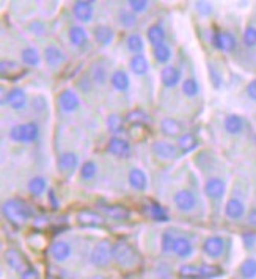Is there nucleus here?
Listing matches in <instances>:
<instances>
[{
	"mask_svg": "<svg viewBox=\"0 0 256 279\" xmlns=\"http://www.w3.org/2000/svg\"><path fill=\"white\" fill-rule=\"evenodd\" d=\"M4 217L14 226H22L26 224L32 217V209L19 198H10L2 206Z\"/></svg>",
	"mask_w": 256,
	"mask_h": 279,
	"instance_id": "1",
	"label": "nucleus"
},
{
	"mask_svg": "<svg viewBox=\"0 0 256 279\" xmlns=\"http://www.w3.org/2000/svg\"><path fill=\"white\" fill-rule=\"evenodd\" d=\"M8 135H10V140H13L16 143L30 144L39 138V125L33 121L20 122V124H16L10 129Z\"/></svg>",
	"mask_w": 256,
	"mask_h": 279,
	"instance_id": "2",
	"label": "nucleus"
},
{
	"mask_svg": "<svg viewBox=\"0 0 256 279\" xmlns=\"http://www.w3.org/2000/svg\"><path fill=\"white\" fill-rule=\"evenodd\" d=\"M112 254L113 261L124 268H131L137 262V254L134 248L126 242H117L115 245H112Z\"/></svg>",
	"mask_w": 256,
	"mask_h": 279,
	"instance_id": "3",
	"label": "nucleus"
},
{
	"mask_svg": "<svg viewBox=\"0 0 256 279\" xmlns=\"http://www.w3.org/2000/svg\"><path fill=\"white\" fill-rule=\"evenodd\" d=\"M211 42L217 50L225 52V54H231L238 49V39L231 32L228 30H217L212 33L211 36Z\"/></svg>",
	"mask_w": 256,
	"mask_h": 279,
	"instance_id": "4",
	"label": "nucleus"
},
{
	"mask_svg": "<svg viewBox=\"0 0 256 279\" xmlns=\"http://www.w3.org/2000/svg\"><path fill=\"white\" fill-rule=\"evenodd\" d=\"M112 259H113L112 246L107 240H102L93 246L91 254H90V261L95 267H99V268L107 267Z\"/></svg>",
	"mask_w": 256,
	"mask_h": 279,
	"instance_id": "5",
	"label": "nucleus"
},
{
	"mask_svg": "<svg viewBox=\"0 0 256 279\" xmlns=\"http://www.w3.org/2000/svg\"><path fill=\"white\" fill-rule=\"evenodd\" d=\"M79 168V156L73 151H66V153H61L57 157V169L58 173L69 179Z\"/></svg>",
	"mask_w": 256,
	"mask_h": 279,
	"instance_id": "6",
	"label": "nucleus"
},
{
	"mask_svg": "<svg viewBox=\"0 0 256 279\" xmlns=\"http://www.w3.org/2000/svg\"><path fill=\"white\" fill-rule=\"evenodd\" d=\"M57 105L63 113H76L80 107V97L73 88H65L57 96Z\"/></svg>",
	"mask_w": 256,
	"mask_h": 279,
	"instance_id": "7",
	"label": "nucleus"
},
{
	"mask_svg": "<svg viewBox=\"0 0 256 279\" xmlns=\"http://www.w3.org/2000/svg\"><path fill=\"white\" fill-rule=\"evenodd\" d=\"M173 206L178 212L189 213L197 207V196L194 191H190L187 188L178 190L173 195Z\"/></svg>",
	"mask_w": 256,
	"mask_h": 279,
	"instance_id": "8",
	"label": "nucleus"
},
{
	"mask_svg": "<svg viewBox=\"0 0 256 279\" xmlns=\"http://www.w3.org/2000/svg\"><path fill=\"white\" fill-rule=\"evenodd\" d=\"M105 151L117 159H127L132 153L131 143L123 137H110L105 146Z\"/></svg>",
	"mask_w": 256,
	"mask_h": 279,
	"instance_id": "9",
	"label": "nucleus"
},
{
	"mask_svg": "<svg viewBox=\"0 0 256 279\" xmlns=\"http://www.w3.org/2000/svg\"><path fill=\"white\" fill-rule=\"evenodd\" d=\"M4 104L7 107H10L11 110H16V112L24 110L27 107V104H29L26 90L19 88V87H14V88L8 90L5 97H4Z\"/></svg>",
	"mask_w": 256,
	"mask_h": 279,
	"instance_id": "10",
	"label": "nucleus"
},
{
	"mask_svg": "<svg viewBox=\"0 0 256 279\" xmlns=\"http://www.w3.org/2000/svg\"><path fill=\"white\" fill-rule=\"evenodd\" d=\"M225 217L231 221H239L245 217V202L238 195H232L226 199Z\"/></svg>",
	"mask_w": 256,
	"mask_h": 279,
	"instance_id": "11",
	"label": "nucleus"
},
{
	"mask_svg": "<svg viewBox=\"0 0 256 279\" xmlns=\"http://www.w3.org/2000/svg\"><path fill=\"white\" fill-rule=\"evenodd\" d=\"M151 151L160 160H173L178 157L179 149L176 144L170 143L167 140H157L151 144Z\"/></svg>",
	"mask_w": 256,
	"mask_h": 279,
	"instance_id": "12",
	"label": "nucleus"
},
{
	"mask_svg": "<svg viewBox=\"0 0 256 279\" xmlns=\"http://www.w3.org/2000/svg\"><path fill=\"white\" fill-rule=\"evenodd\" d=\"M204 195L212 201H220L226 193V184L222 177H209L204 182Z\"/></svg>",
	"mask_w": 256,
	"mask_h": 279,
	"instance_id": "13",
	"label": "nucleus"
},
{
	"mask_svg": "<svg viewBox=\"0 0 256 279\" xmlns=\"http://www.w3.org/2000/svg\"><path fill=\"white\" fill-rule=\"evenodd\" d=\"M160 83L165 88H175L182 83V72L175 64H167L160 71Z\"/></svg>",
	"mask_w": 256,
	"mask_h": 279,
	"instance_id": "14",
	"label": "nucleus"
},
{
	"mask_svg": "<svg viewBox=\"0 0 256 279\" xmlns=\"http://www.w3.org/2000/svg\"><path fill=\"white\" fill-rule=\"evenodd\" d=\"M225 251V240L220 235H211L203 243V252L211 257V259H217Z\"/></svg>",
	"mask_w": 256,
	"mask_h": 279,
	"instance_id": "15",
	"label": "nucleus"
},
{
	"mask_svg": "<svg viewBox=\"0 0 256 279\" xmlns=\"http://www.w3.org/2000/svg\"><path fill=\"white\" fill-rule=\"evenodd\" d=\"M42 55H44V61L51 69H58L66 63V54L58 46H48Z\"/></svg>",
	"mask_w": 256,
	"mask_h": 279,
	"instance_id": "16",
	"label": "nucleus"
},
{
	"mask_svg": "<svg viewBox=\"0 0 256 279\" xmlns=\"http://www.w3.org/2000/svg\"><path fill=\"white\" fill-rule=\"evenodd\" d=\"M73 14L74 17L82 24H88L93 19L95 14V7L93 2H85V0H77L73 4Z\"/></svg>",
	"mask_w": 256,
	"mask_h": 279,
	"instance_id": "17",
	"label": "nucleus"
},
{
	"mask_svg": "<svg viewBox=\"0 0 256 279\" xmlns=\"http://www.w3.org/2000/svg\"><path fill=\"white\" fill-rule=\"evenodd\" d=\"M49 254L55 262H65L68 261L71 254H73V248L68 242L65 240H57L51 245L49 248Z\"/></svg>",
	"mask_w": 256,
	"mask_h": 279,
	"instance_id": "18",
	"label": "nucleus"
},
{
	"mask_svg": "<svg viewBox=\"0 0 256 279\" xmlns=\"http://www.w3.org/2000/svg\"><path fill=\"white\" fill-rule=\"evenodd\" d=\"M93 38L98 42L99 46L105 47V46H110L113 39H115V30L110 26H105V24H99L93 29Z\"/></svg>",
	"mask_w": 256,
	"mask_h": 279,
	"instance_id": "19",
	"label": "nucleus"
},
{
	"mask_svg": "<svg viewBox=\"0 0 256 279\" xmlns=\"http://www.w3.org/2000/svg\"><path fill=\"white\" fill-rule=\"evenodd\" d=\"M5 262L13 271H17V273H24L29 268L24 256L20 254L17 249H13V248L5 251Z\"/></svg>",
	"mask_w": 256,
	"mask_h": 279,
	"instance_id": "20",
	"label": "nucleus"
},
{
	"mask_svg": "<svg viewBox=\"0 0 256 279\" xmlns=\"http://www.w3.org/2000/svg\"><path fill=\"white\" fill-rule=\"evenodd\" d=\"M127 182H129L131 188L135 191H146L148 188V176L145 171L140 168H131L129 174H127Z\"/></svg>",
	"mask_w": 256,
	"mask_h": 279,
	"instance_id": "21",
	"label": "nucleus"
},
{
	"mask_svg": "<svg viewBox=\"0 0 256 279\" xmlns=\"http://www.w3.org/2000/svg\"><path fill=\"white\" fill-rule=\"evenodd\" d=\"M77 221L85 227H99L104 224V217L95 210H82L77 213Z\"/></svg>",
	"mask_w": 256,
	"mask_h": 279,
	"instance_id": "22",
	"label": "nucleus"
},
{
	"mask_svg": "<svg viewBox=\"0 0 256 279\" xmlns=\"http://www.w3.org/2000/svg\"><path fill=\"white\" fill-rule=\"evenodd\" d=\"M110 85L113 87V90L126 93L131 88V77L124 69H115L110 75Z\"/></svg>",
	"mask_w": 256,
	"mask_h": 279,
	"instance_id": "23",
	"label": "nucleus"
},
{
	"mask_svg": "<svg viewBox=\"0 0 256 279\" xmlns=\"http://www.w3.org/2000/svg\"><path fill=\"white\" fill-rule=\"evenodd\" d=\"M88 32L82 26H73L68 30V39L74 47H85L88 44Z\"/></svg>",
	"mask_w": 256,
	"mask_h": 279,
	"instance_id": "24",
	"label": "nucleus"
},
{
	"mask_svg": "<svg viewBox=\"0 0 256 279\" xmlns=\"http://www.w3.org/2000/svg\"><path fill=\"white\" fill-rule=\"evenodd\" d=\"M146 38H148V42L151 44L153 47L156 46H160L165 42V38H167V33H165V29L160 22L157 24H153L148 27V32H146Z\"/></svg>",
	"mask_w": 256,
	"mask_h": 279,
	"instance_id": "25",
	"label": "nucleus"
},
{
	"mask_svg": "<svg viewBox=\"0 0 256 279\" xmlns=\"http://www.w3.org/2000/svg\"><path fill=\"white\" fill-rule=\"evenodd\" d=\"M173 252L181 257V259H187L192 254H194V245L192 242L184 237V235H176V240H175V245H173Z\"/></svg>",
	"mask_w": 256,
	"mask_h": 279,
	"instance_id": "26",
	"label": "nucleus"
},
{
	"mask_svg": "<svg viewBox=\"0 0 256 279\" xmlns=\"http://www.w3.org/2000/svg\"><path fill=\"white\" fill-rule=\"evenodd\" d=\"M223 127L229 135H241L244 132L245 122L239 115H228L223 121Z\"/></svg>",
	"mask_w": 256,
	"mask_h": 279,
	"instance_id": "27",
	"label": "nucleus"
},
{
	"mask_svg": "<svg viewBox=\"0 0 256 279\" xmlns=\"http://www.w3.org/2000/svg\"><path fill=\"white\" fill-rule=\"evenodd\" d=\"M90 77L93 80L95 85H98V87H104L105 83H107L109 79V72H107V68L104 66V64H101L99 61H95L91 64V68H90Z\"/></svg>",
	"mask_w": 256,
	"mask_h": 279,
	"instance_id": "28",
	"label": "nucleus"
},
{
	"mask_svg": "<svg viewBox=\"0 0 256 279\" xmlns=\"http://www.w3.org/2000/svg\"><path fill=\"white\" fill-rule=\"evenodd\" d=\"M160 132L167 137H181L182 135V125L175 118H164L160 121Z\"/></svg>",
	"mask_w": 256,
	"mask_h": 279,
	"instance_id": "29",
	"label": "nucleus"
},
{
	"mask_svg": "<svg viewBox=\"0 0 256 279\" xmlns=\"http://www.w3.org/2000/svg\"><path fill=\"white\" fill-rule=\"evenodd\" d=\"M129 69L132 74L135 75H145L149 71V61L148 58L142 54V55H132L129 60Z\"/></svg>",
	"mask_w": 256,
	"mask_h": 279,
	"instance_id": "30",
	"label": "nucleus"
},
{
	"mask_svg": "<svg viewBox=\"0 0 256 279\" xmlns=\"http://www.w3.org/2000/svg\"><path fill=\"white\" fill-rule=\"evenodd\" d=\"M176 146H178V149H179V153L189 154V153L194 151V149H197L198 140H197V137H195L194 134L185 132V134H182L181 137H178Z\"/></svg>",
	"mask_w": 256,
	"mask_h": 279,
	"instance_id": "31",
	"label": "nucleus"
},
{
	"mask_svg": "<svg viewBox=\"0 0 256 279\" xmlns=\"http://www.w3.org/2000/svg\"><path fill=\"white\" fill-rule=\"evenodd\" d=\"M20 61H22L26 66L36 68V66H39V63H41V55H39L36 47L27 46V47H24L22 50H20Z\"/></svg>",
	"mask_w": 256,
	"mask_h": 279,
	"instance_id": "32",
	"label": "nucleus"
},
{
	"mask_svg": "<svg viewBox=\"0 0 256 279\" xmlns=\"http://www.w3.org/2000/svg\"><path fill=\"white\" fill-rule=\"evenodd\" d=\"M126 47L129 50L132 55H142L143 49H145V41L142 38L140 33L134 32V33H129L126 38Z\"/></svg>",
	"mask_w": 256,
	"mask_h": 279,
	"instance_id": "33",
	"label": "nucleus"
},
{
	"mask_svg": "<svg viewBox=\"0 0 256 279\" xmlns=\"http://www.w3.org/2000/svg\"><path fill=\"white\" fill-rule=\"evenodd\" d=\"M102 212L109 218L117 220V221H124V220H127V218L131 217V212L127 210L124 206H104Z\"/></svg>",
	"mask_w": 256,
	"mask_h": 279,
	"instance_id": "34",
	"label": "nucleus"
},
{
	"mask_svg": "<svg viewBox=\"0 0 256 279\" xmlns=\"http://www.w3.org/2000/svg\"><path fill=\"white\" fill-rule=\"evenodd\" d=\"M98 176V163L95 160H87L79 168V177L82 182H90Z\"/></svg>",
	"mask_w": 256,
	"mask_h": 279,
	"instance_id": "35",
	"label": "nucleus"
},
{
	"mask_svg": "<svg viewBox=\"0 0 256 279\" xmlns=\"http://www.w3.org/2000/svg\"><path fill=\"white\" fill-rule=\"evenodd\" d=\"M117 20H118V24H120L123 29H132V27H135L138 17H137V14H135L134 11H131L129 8H123V10L118 11Z\"/></svg>",
	"mask_w": 256,
	"mask_h": 279,
	"instance_id": "36",
	"label": "nucleus"
},
{
	"mask_svg": "<svg viewBox=\"0 0 256 279\" xmlns=\"http://www.w3.org/2000/svg\"><path fill=\"white\" fill-rule=\"evenodd\" d=\"M27 190L32 196H41L42 193L48 190V181L42 176H35L29 181L27 184Z\"/></svg>",
	"mask_w": 256,
	"mask_h": 279,
	"instance_id": "37",
	"label": "nucleus"
},
{
	"mask_svg": "<svg viewBox=\"0 0 256 279\" xmlns=\"http://www.w3.org/2000/svg\"><path fill=\"white\" fill-rule=\"evenodd\" d=\"M146 210H148L149 217H151L153 220H156V221H168V213H167V210L159 202L149 199L146 202Z\"/></svg>",
	"mask_w": 256,
	"mask_h": 279,
	"instance_id": "38",
	"label": "nucleus"
},
{
	"mask_svg": "<svg viewBox=\"0 0 256 279\" xmlns=\"http://www.w3.org/2000/svg\"><path fill=\"white\" fill-rule=\"evenodd\" d=\"M153 57L159 64H167L173 57L172 47H170L167 42H164L160 46H156V47H153Z\"/></svg>",
	"mask_w": 256,
	"mask_h": 279,
	"instance_id": "39",
	"label": "nucleus"
},
{
	"mask_svg": "<svg viewBox=\"0 0 256 279\" xmlns=\"http://www.w3.org/2000/svg\"><path fill=\"white\" fill-rule=\"evenodd\" d=\"M105 127L113 137H120V134L123 132V118L117 113L109 115L105 118Z\"/></svg>",
	"mask_w": 256,
	"mask_h": 279,
	"instance_id": "40",
	"label": "nucleus"
},
{
	"mask_svg": "<svg viewBox=\"0 0 256 279\" xmlns=\"http://www.w3.org/2000/svg\"><path fill=\"white\" fill-rule=\"evenodd\" d=\"M181 90H182V94L185 97H190L192 99V97H197L198 96V93H200V85H198V82L194 77H187L181 83Z\"/></svg>",
	"mask_w": 256,
	"mask_h": 279,
	"instance_id": "41",
	"label": "nucleus"
},
{
	"mask_svg": "<svg viewBox=\"0 0 256 279\" xmlns=\"http://www.w3.org/2000/svg\"><path fill=\"white\" fill-rule=\"evenodd\" d=\"M239 274L242 279H254L256 277V259L254 257H248L239 267Z\"/></svg>",
	"mask_w": 256,
	"mask_h": 279,
	"instance_id": "42",
	"label": "nucleus"
},
{
	"mask_svg": "<svg viewBox=\"0 0 256 279\" xmlns=\"http://www.w3.org/2000/svg\"><path fill=\"white\" fill-rule=\"evenodd\" d=\"M126 121L132 125H145L149 121V116L142 109H134L126 115Z\"/></svg>",
	"mask_w": 256,
	"mask_h": 279,
	"instance_id": "43",
	"label": "nucleus"
},
{
	"mask_svg": "<svg viewBox=\"0 0 256 279\" xmlns=\"http://www.w3.org/2000/svg\"><path fill=\"white\" fill-rule=\"evenodd\" d=\"M178 273L182 279H201V273H200L198 265H190V264L181 265Z\"/></svg>",
	"mask_w": 256,
	"mask_h": 279,
	"instance_id": "44",
	"label": "nucleus"
},
{
	"mask_svg": "<svg viewBox=\"0 0 256 279\" xmlns=\"http://www.w3.org/2000/svg\"><path fill=\"white\" fill-rule=\"evenodd\" d=\"M76 87H77V90H79L80 93L88 94V93H91V91H93L95 83H93V80H91L90 74H82V75L77 79V82H76Z\"/></svg>",
	"mask_w": 256,
	"mask_h": 279,
	"instance_id": "45",
	"label": "nucleus"
},
{
	"mask_svg": "<svg viewBox=\"0 0 256 279\" xmlns=\"http://www.w3.org/2000/svg\"><path fill=\"white\" fill-rule=\"evenodd\" d=\"M242 42L245 47H256V26H247L242 33Z\"/></svg>",
	"mask_w": 256,
	"mask_h": 279,
	"instance_id": "46",
	"label": "nucleus"
},
{
	"mask_svg": "<svg viewBox=\"0 0 256 279\" xmlns=\"http://www.w3.org/2000/svg\"><path fill=\"white\" fill-rule=\"evenodd\" d=\"M176 240V235L172 231H165L160 239V246L164 252H173V245Z\"/></svg>",
	"mask_w": 256,
	"mask_h": 279,
	"instance_id": "47",
	"label": "nucleus"
},
{
	"mask_svg": "<svg viewBox=\"0 0 256 279\" xmlns=\"http://www.w3.org/2000/svg\"><path fill=\"white\" fill-rule=\"evenodd\" d=\"M19 71V64L13 60H2V63H0V72H2L4 77H11L13 72Z\"/></svg>",
	"mask_w": 256,
	"mask_h": 279,
	"instance_id": "48",
	"label": "nucleus"
},
{
	"mask_svg": "<svg viewBox=\"0 0 256 279\" xmlns=\"http://www.w3.org/2000/svg\"><path fill=\"white\" fill-rule=\"evenodd\" d=\"M200 267V273H201V279H211V277H217L222 274V271L214 267V265H207V264H201Z\"/></svg>",
	"mask_w": 256,
	"mask_h": 279,
	"instance_id": "49",
	"label": "nucleus"
},
{
	"mask_svg": "<svg viewBox=\"0 0 256 279\" xmlns=\"http://www.w3.org/2000/svg\"><path fill=\"white\" fill-rule=\"evenodd\" d=\"M27 32H30V33H33V35L41 36V35H44V33L48 32V27H46V24H44V22H42V20L35 19V20H30V22H29V26H27Z\"/></svg>",
	"mask_w": 256,
	"mask_h": 279,
	"instance_id": "50",
	"label": "nucleus"
},
{
	"mask_svg": "<svg viewBox=\"0 0 256 279\" xmlns=\"http://www.w3.org/2000/svg\"><path fill=\"white\" fill-rule=\"evenodd\" d=\"M32 107H33V110L36 113L46 112V109H48V99L42 96V94H36V96L32 97Z\"/></svg>",
	"mask_w": 256,
	"mask_h": 279,
	"instance_id": "51",
	"label": "nucleus"
},
{
	"mask_svg": "<svg viewBox=\"0 0 256 279\" xmlns=\"http://www.w3.org/2000/svg\"><path fill=\"white\" fill-rule=\"evenodd\" d=\"M148 7H149V2H146V0H129V2H127V8L134 11L135 14L146 11Z\"/></svg>",
	"mask_w": 256,
	"mask_h": 279,
	"instance_id": "52",
	"label": "nucleus"
},
{
	"mask_svg": "<svg viewBox=\"0 0 256 279\" xmlns=\"http://www.w3.org/2000/svg\"><path fill=\"white\" fill-rule=\"evenodd\" d=\"M242 242H244V246H245L247 249L254 248V245H256V234L251 232V231L244 232V234H242Z\"/></svg>",
	"mask_w": 256,
	"mask_h": 279,
	"instance_id": "53",
	"label": "nucleus"
},
{
	"mask_svg": "<svg viewBox=\"0 0 256 279\" xmlns=\"http://www.w3.org/2000/svg\"><path fill=\"white\" fill-rule=\"evenodd\" d=\"M195 8H197V11L201 16H209V14H212V11H214V8H212V4H209V2H197Z\"/></svg>",
	"mask_w": 256,
	"mask_h": 279,
	"instance_id": "54",
	"label": "nucleus"
},
{
	"mask_svg": "<svg viewBox=\"0 0 256 279\" xmlns=\"http://www.w3.org/2000/svg\"><path fill=\"white\" fill-rule=\"evenodd\" d=\"M245 93H247L248 99H251V100L256 102V79H253L251 82H248L247 88H245Z\"/></svg>",
	"mask_w": 256,
	"mask_h": 279,
	"instance_id": "55",
	"label": "nucleus"
},
{
	"mask_svg": "<svg viewBox=\"0 0 256 279\" xmlns=\"http://www.w3.org/2000/svg\"><path fill=\"white\" fill-rule=\"evenodd\" d=\"M209 75H211L212 83H214V87L219 88V87H220V83H222V77H220V74L216 71L214 66H211V68H209Z\"/></svg>",
	"mask_w": 256,
	"mask_h": 279,
	"instance_id": "56",
	"label": "nucleus"
},
{
	"mask_svg": "<svg viewBox=\"0 0 256 279\" xmlns=\"http://www.w3.org/2000/svg\"><path fill=\"white\" fill-rule=\"evenodd\" d=\"M20 279H39V273L38 270L29 267L24 273H20Z\"/></svg>",
	"mask_w": 256,
	"mask_h": 279,
	"instance_id": "57",
	"label": "nucleus"
},
{
	"mask_svg": "<svg viewBox=\"0 0 256 279\" xmlns=\"http://www.w3.org/2000/svg\"><path fill=\"white\" fill-rule=\"evenodd\" d=\"M247 223H248L250 227L256 229V207L251 209V210L247 213Z\"/></svg>",
	"mask_w": 256,
	"mask_h": 279,
	"instance_id": "58",
	"label": "nucleus"
},
{
	"mask_svg": "<svg viewBox=\"0 0 256 279\" xmlns=\"http://www.w3.org/2000/svg\"><path fill=\"white\" fill-rule=\"evenodd\" d=\"M48 199H49V202H51V206H52V209H58V206H60V202L57 201V198H55V193L51 190L49 193H48Z\"/></svg>",
	"mask_w": 256,
	"mask_h": 279,
	"instance_id": "59",
	"label": "nucleus"
}]
</instances>
